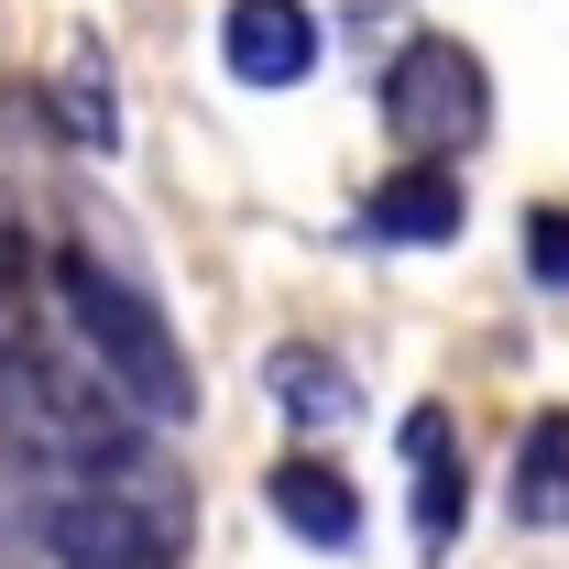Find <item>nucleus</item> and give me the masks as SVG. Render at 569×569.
<instances>
[{
	"mask_svg": "<svg viewBox=\"0 0 569 569\" xmlns=\"http://www.w3.org/2000/svg\"><path fill=\"white\" fill-rule=\"evenodd\" d=\"M361 230L395 241V252H438V241H460V230H471V187H460V164L406 153V164L361 198Z\"/></svg>",
	"mask_w": 569,
	"mask_h": 569,
	"instance_id": "39448f33",
	"label": "nucleus"
},
{
	"mask_svg": "<svg viewBox=\"0 0 569 569\" xmlns=\"http://www.w3.org/2000/svg\"><path fill=\"white\" fill-rule=\"evenodd\" d=\"M526 274L548 284V296H569V198H537L526 209Z\"/></svg>",
	"mask_w": 569,
	"mask_h": 569,
	"instance_id": "9b49d317",
	"label": "nucleus"
},
{
	"mask_svg": "<svg viewBox=\"0 0 569 569\" xmlns=\"http://www.w3.org/2000/svg\"><path fill=\"white\" fill-rule=\"evenodd\" d=\"M263 503H274L284 537H307V548H351L361 537V493H351V471H329V460H274Z\"/></svg>",
	"mask_w": 569,
	"mask_h": 569,
	"instance_id": "0eeeda50",
	"label": "nucleus"
},
{
	"mask_svg": "<svg viewBox=\"0 0 569 569\" xmlns=\"http://www.w3.org/2000/svg\"><path fill=\"white\" fill-rule=\"evenodd\" d=\"M406 471H417V548L438 559V548L460 537V515H471V471H460V438H449L438 406L406 417Z\"/></svg>",
	"mask_w": 569,
	"mask_h": 569,
	"instance_id": "6e6552de",
	"label": "nucleus"
},
{
	"mask_svg": "<svg viewBox=\"0 0 569 569\" xmlns=\"http://www.w3.org/2000/svg\"><path fill=\"white\" fill-rule=\"evenodd\" d=\"M44 110L67 121L77 153H121V99H110V77H99L88 44H67V67H56V88H44Z\"/></svg>",
	"mask_w": 569,
	"mask_h": 569,
	"instance_id": "9d476101",
	"label": "nucleus"
},
{
	"mask_svg": "<svg viewBox=\"0 0 569 569\" xmlns=\"http://www.w3.org/2000/svg\"><path fill=\"white\" fill-rule=\"evenodd\" d=\"M22 274H33V252H22V219L0 209V329H22Z\"/></svg>",
	"mask_w": 569,
	"mask_h": 569,
	"instance_id": "f8f14e48",
	"label": "nucleus"
},
{
	"mask_svg": "<svg viewBox=\"0 0 569 569\" xmlns=\"http://www.w3.org/2000/svg\"><path fill=\"white\" fill-rule=\"evenodd\" d=\"M56 296H67L77 351L110 372V395H121L142 427H187V417H198V372H187V351H176L164 307H153L121 263H99V252H56Z\"/></svg>",
	"mask_w": 569,
	"mask_h": 569,
	"instance_id": "f257e3e1",
	"label": "nucleus"
},
{
	"mask_svg": "<svg viewBox=\"0 0 569 569\" xmlns=\"http://www.w3.org/2000/svg\"><path fill=\"white\" fill-rule=\"evenodd\" d=\"M383 132L427 153V164H449V153H471V142L493 132V67L460 44V33H417L395 67H383Z\"/></svg>",
	"mask_w": 569,
	"mask_h": 569,
	"instance_id": "7ed1b4c3",
	"label": "nucleus"
},
{
	"mask_svg": "<svg viewBox=\"0 0 569 569\" xmlns=\"http://www.w3.org/2000/svg\"><path fill=\"white\" fill-rule=\"evenodd\" d=\"M515 526H537V537L569 526V417H537L515 438Z\"/></svg>",
	"mask_w": 569,
	"mask_h": 569,
	"instance_id": "1a4fd4ad",
	"label": "nucleus"
},
{
	"mask_svg": "<svg viewBox=\"0 0 569 569\" xmlns=\"http://www.w3.org/2000/svg\"><path fill=\"white\" fill-rule=\"evenodd\" d=\"M33 537L56 548V569H176V548H187V482L142 438L121 471L33 493Z\"/></svg>",
	"mask_w": 569,
	"mask_h": 569,
	"instance_id": "f03ea898",
	"label": "nucleus"
},
{
	"mask_svg": "<svg viewBox=\"0 0 569 569\" xmlns=\"http://www.w3.org/2000/svg\"><path fill=\"white\" fill-rule=\"evenodd\" d=\"M263 395H274L284 427H318V438L361 417V383H351V361L329 351V340H274L263 351Z\"/></svg>",
	"mask_w": 569,
	"mask_h": 569,
	"instance_id": "423d86ee",
	"label": "nucleus"
},
{
	"mask_svg": "<svg viewBox=\"0 0 569 569\" xmlns=\"http://www.w3.org/2000/svg\"><path fill=\"white\" fill-rule=\"evenodd\" d=\"M318 56H329L318 0H230L219 11V67L241 77V88H307Z\"/></svg>",
	"mask_w": 569,
	"mask_h": 569,
	"instance_id": "20e7f679",
	"label": "nucleus"
}]
</instances>
